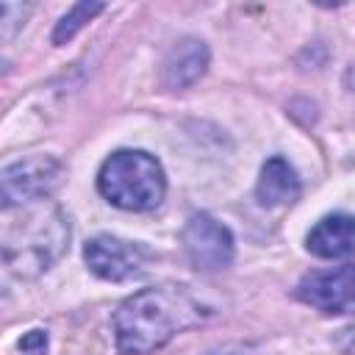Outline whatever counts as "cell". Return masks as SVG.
<instances>
[{"label": "cell", "mask_w": 355, "mask_h": 355, "mask_svg": "<svg viewBox=\"0 0 355 355\" xmlns=\"http://www.w3.org/2000/svg\"><path fill=\"white\" fill-rule=\"evenodd\" d=\"M153 258V252L136 241H125L116 236H94L83 247V261L86 266L111 283L130 280L144 272V263Z\"/></svg>", "instance_id": "obj_5"}, {"label": "cell", "mask_w": 355, "mask_h": 355, "mask_svg": "<svg viewBox=\"0 0 355 355\" xmlns=\"http://www.w3.org/2000/svg\"><path fill=\"white\" fill-rule=\"evenodd\" d=\"M216 311L189 286H155L128 297L114 313L119 355H147L178 333L205 324Z\"/></svg>", "instance_id": "obj_1"}, {"label": "cell", "mask_w": 355, "mask_h": 355, "mask_svg": "<svg viewBox=\"0 0 355 355\" xmlns=\"http://www.w3.org/2000/svg\"><path fill=\"white\" fill-rule=\"evenodd\" d=\"M300 191H302L300 178H297L294 166L286 158L272 155L261 166V178H258V186H255V197H258L261 205H266V208L288 205L300 197Z\"/></svg>", "instance_id": "obj_9"}, {"label": "cell", "mask_w": 355, "mask_h": 355, "mask_svg": "<svg viewBox=\"0 0 355 355\" xmlns=\"http://www.w3.org/2000/svg\"><path fill=\"white\" fill-rule=\"evenodd\" d=\"M183 252L191 266L219 272L233 261V233L211 214H194L183 227Z\"/></svg>", "instance_id": "obj_6"}, {"label": "cell", "mask_w": 355, "mask_h": 355, "mask_svg": "<svg viewBox=\"0 0 355 355\" xmlns=\"http://www.w3.org/2000/svg\"><path fill=\"white\" fill-rule=\"evenodd\" d=\"M105 6L103 3H78L72 6L58 22H55V31H53V44H67L89 19H94Z\"/></svg>", "instance_id": "obj_11"}, {"label": "cell", "mask_w": 355, "mask_h": 355, "mask_svg": "<svg viewBox=\"0 0 355 355\" xmlns=\"http://www.w3.org/2000/svg\"><path fill=\"white\" fill-rule=\"evenodd\" d=\"M208 58H211L208 55V44L202 39L186 36V39L175 42L172 50L164 58V69H161L164 86L166 89H189V86H194L205 75Z\"/></svg>", "instance_id": "obj_8"}, {"label": "cell", "mask_w": 355, "mask_h": 355, "mask_svg": "<svg viewBox=\"0 0 355 355\" xmlns=\"http://www.w3.org/2000/svg\"><path fill=\"white\" fill-rule=\"evenodd\" d=\"M297 297L322 313H349V308H352V266L341 263L336 269L305 275L297 286Z\"/></svg>", "instance_id": "obj_7"}, {"label": "cell", "mask_w": 355, "mask_h": 355, "mask_svg": "<svg viewBox=\"0 0 355 355\" xmlns=\"http://www.w3.org/2000/svg\"><path fill=\"white\" fill-rule=\"evenodd\" d=\"M61 178L64 166L50 155H31L0 169V211H11L53 194Z\"/></svg>", "instance_id": "obj_4"}, {"label": "cell", "mask_w": 355, "mask_h": 355, "mask_svg": "<svg viewBox=\"0 0 355 355\" xmlns=\"http://www.w3.org/2000/svg\"><path fill=\"white\" fill-rule=\"evenodd\" d=\"M100 194L122 211H153L166 194V178L155 155L144 150H116L97 175Z\"/></svg>", "instance_id": "obj_2"}, {"label": "cell", "mask_w": 355, "mask_h": 355, "mask_svg": "<svg viewBox=\"0 0 355 355\" xmlns=\"http://www.w3.org/2000/svg\"><path fill=\"white\" fill-rule=\"evenodd\" d=\"M305 244L319 258H347L352 252V216L330 214V216L319 219L311 227Z\"/></svg>", "instance_id": "obj_10"}, {"label": "cell", "mask_w": 355, "mask_h": 355, "mask_svg": "<svg viewBox=\"0 0 355 355\" xmlns=\"http://www.w3.org/2000/svg\"><path fill=\"white\" fill-rule=\"evenodd\" d=\"M17 349L22 355H47V333L44 330H31L17 341Z\"/></svg>", "instance_id": "obj_13"}, {"label": "cell", "mask_w": 355, "mask_h": 355, "mask_svg": "<svg viewBox=\"0 0 355 355\" xmlns=\"http://www.w3.org/2000/svg\"><path fill=\"white\" fill-rule=\"evenodd\" d=\"M31 6L28 3H0V42L11 39L28 19Z\"/></svg>", "instance_id": "obj_12"}, {"label": "cell", "mask_w": 355, "mask_h": 355, "mask_svg": "<svg viewBox=\"0 0 355 355\" xmlns=\"http://www.w3.org/2000/svg\"><path fill=\"white\" fill-rule=\"evenodd\" d=\"M31 222L33 225L19 230V239L8 241V247L3 250L8 269L22 277H33V275L50 269V263L64 252V247L69 241V225L58 208L39 214Z\"/></svg>", "instance_id": "obj_3"}]
</instances>
